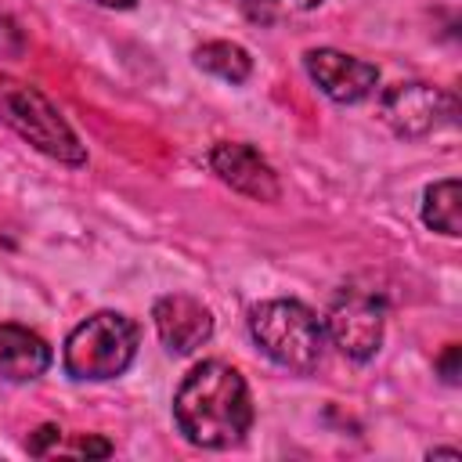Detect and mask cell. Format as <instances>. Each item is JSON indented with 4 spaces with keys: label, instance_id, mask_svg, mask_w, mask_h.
<instances>
[{
    "label": "cell",
    "instance_id": "1",
    "mask_svg": "<svg viewBox=\"0 0 462 462\" xmlns=\"http://www.w3.org/2000/svg\"><path fill=\"white\" fill-rule=\"evenodd\" d=\"M173 422L180 437L195 448H238L253 426V397L242 372L227 361L195 365L173 393Z\"/></svg>",
    "mask_w": 462,
    "mask_h": 462
},
{
    "label": "cell",
    "instance_id": "2",
    "mask_svg": "<svg viewBox=\"0 0 462 462\" xmlns=\"http://www.w3.org/2000/svg\"><path fill=\"white\" fill-rule=\"evenodd\" d=\"M253 343L285 372L310 375L325 357V325L300 300H263L249 310Z\"/></svg>",
    "mask_w": 462,
    "mask_h": 462
},
{
    "label": "cell",
    "instance_id": "3",
    "mask_svg": "<svg viewBox=\"0 0 462 462\" xmlns=\"http://www.w3.org/2000/svg\"><path fill=\"white\" fill-rule=\"evenodd\" d=\"M0 123H7L22 141L61 166H87V148L58 112V105L32 83L0 76Z\"/></svg>",
    "mask_w": 462,
    "mask_h": 462
},
{
    "label": "cell",
    "instance_id": "4",
    "mask_svg": "<svg viewBox=\"0 0 462 462\" xmlns=\"http://www.w3.org/2000/svg\"><path fill=\"white\" fill-rule=\"evenodd\" d=\"M137 343H141V328L134 318L119 310H97L69 332L61 365L79 383H105L134 365Z\"/></svg>",
    "mask_w": 462,
    "mask_h": 462
},
{
    "label": "cell",
    "instance_id": "5",
    "mask_svg": "<svg viewBox=\"0 0 462 462\" xmlns=\"http://www.w3.org/2000/svg\"><path fill=\"white\" fill-rule=\"evenodd\" d=\"M383 328H386V307L375 292L365 289H343L325 318V339H332V346L350 361L375 357L383 343Z\"/></svg>",
    "mask_w": 462,
    "mask_h": 462
},
{
    "label": "cell",
    "instance_id": "6",
    "mask_svg": "<svg viewBox=\"0 0 462 462\" xmlns=\"http://www.w3.org/2000/svg\"><path fill=\"white\" fill-rule=\"evenodd\" d=\"M379 119L397 137H422L455 119V97L430 83H393L379 97Z\"/></svg>",
    "mask_w": 462,
    "mask_h": 462
},
{
    "label": "cell",
    "instance_id": "7",
    "mask_svg": "<svg viewBox=\"0 0 462 462\" xmlns=\"http://www.w3.org/2000/svg\"><path fill=\"white\" fill-rule=\"evenodd\" d=\"M303 69L314 79V87L332 97L336 105H357L375 94L379 87V69L365 58H354L336 47H318L303 54Z\"/></svg>",
    "mask_w": 462,
    "mask_h": 462
},
{
    "label": "cell",
    "instance_id": "8",
    "mask_svg": "<svg viewBox=\"0 0 462 462\" xmlns=\"http://www.w3.org/2000/svg\"><path fill=\"white\" fill-rule=\"evenodd\" d=\"M209 170L227 188H235L238 195H245L253 202H278L282 199L278 173L271 170V162L253 144H242V141H220V144H213Z\"/></svg>",
    "mask_w": 462,
    "mask_h": 462
},
{
    "label": "cell",
    "instance_id": "9",
    "mask_svg": "<svg viewBox=\"0 0 462 462\" xmlns=\"http://www.w3.org/2000/svg\"><path fill=\"white\" fill-rule=\"evenodd\" d=\"M152 321H155V332L170 354H195L213 336L209 307L188 292L159 296L152 307Z\"/></svg>",
    "mask_w": 462,
    "mask_h": 462
},
{
    "label": "cell",
    "instance_id": "10",
    "mask_svg": "<svg viewBox=\"0 0 462 462\" xmlns=\"http://www.w3.org/2000/svg\"><path fill=\"white\" fill-rule=\"evenodd\" d=\"M51 361H54L51 343L40 332H32L25 325H14V321L0 325V379L32 383L51 368Z\"/></svg>",
    "mask_w": 462,
    "mask_h": 462
},
{
    "label": "cell",
    "instance_id": "11",
    "mask_svg": "<svg viewBox=\"0 0 462 462\" xmlns=\"http://www.w3.org/2000/svg\"><path fill=\"white\" fill-rule=\"evenodd\" d=\"M422 220L426 227L448 235V238H458L462 235V206H458V177H444V180H433L426 191H422Z\"/></svg>",
    "mask_w": 462,
    "mask_h": 462
},
{
    "label": "cell",
    "instance_id": "12",
    "mask_svg": "<svg viewBox=\"0 0 462 462\" xmlns=\"http://www.w3.org/2000/svg\"><path fill=\"white\" fill-rule=\"evenodd\" d=\"M195 65L209 76H220L227 83H245L253 72V58L245 47L231 43V40H209L202 47H195Z\"/></svg>",
    "mask_w": 462,
    "mask_h": 462
},
{
    "label": "cell",
    "instance_id": "13",
    "mask_svg": "<svg viewBox=\"0 0 462 462\" xmlns=\"http://www.w3.org/2000/svg\"><path fill=\"white\" fill-rule=\"evenodd\" d=\"M321 0H242V14L256 25H274L282 18H292V14H303V11H314Z\"/></svg>",
    "mask_w": 462,
    "mask_h": 462
},
{
    "label": "cell",
    "instance_id": "14",
    "mask_svg": "<svg viewBox=\"0 0 462 462\" xmlns=\"http://www.w3.org/2000/svg\"><path fill=\"white\" fill-rule=\"evenodd\" d=\"M25 54V32L11 14H0V58H22Z\"/></svg>",
    "mask_w": 462,
    "mask_h": 462
},
{
    "label": "cell",
    "instance_id": "15",
    "mask_svg": "<svg viewBox=\"0 0 462 462\" xmlns=\"http://www.w3.org/2000/svg\"><path fill=\"white\" fill-rule=\"evenodd\" d=\"M458 357H462V346H458V343H448L444 354L437 357V372H440V379H444L448 386L458 383Z\"/></svg>",
    "mask_w": 462,
    "mask_h": 462
},
{
    "label": "cell",
    "instance_id": "16",
    "mask_svg": "<svg viewBox=\"0 0 462 462\" xmlns=\"http://www.w3.org/2000/svg\"><path fill=\"white\" fill-rule=\"evenodd\" d=\"M58 440H61V430H58V426H40V430L29 437V444H25V448H29L32 455H43V451H47V444H58Z\"/></svg>",
    "mask_w": 462,
    "mask_h": 462
},
{
    "label": "cell",
    "instance_id": "17",
    "mask_svg": "<svg viewBox=\"0 0 462 462\" xmlns=\"http://www.w3.org/2000/svg\"><path fill=\"white\" fill-rule=\"evenodd\" d=\"M76 451H79V455H101V458H105V455H112V444H108V440H97V437H83V440L76 444Z\"/></svg>",
    "mask_w": 462,
    "mask_h": 462
},
{
    "label": "cell",
    "instance_id": "18",
    "mask_svg": "<svg viewBox=\"0 0 462 462\" xmlns=\"http://www.w3.org/2000/svg\"><path fill=\"white\" fill-rule=\"evenodd\" d=\"M90 4H101V7H112V11H126V7H134L137 0H90Z\"/></svg>",
    "mask_w": 462,
    "mask_h": 462
},
{
    "label": "cell",
    "instance_id": "19",
    "mask_svg": "<svg viewBox=\"0 0 462 462\" xmlns=\"http://www.w3.org/2000/svg\"><path fill=\"white\" fill-rule=\"evenodd\" d=\"M430 458H458V451L455 448H437V451H430Z\"/></svg>",
    "mask_w": 462,
    "mask_h": 462
}]
</instances>
